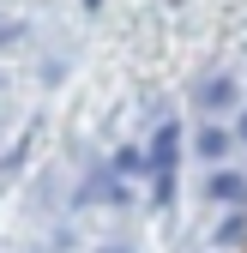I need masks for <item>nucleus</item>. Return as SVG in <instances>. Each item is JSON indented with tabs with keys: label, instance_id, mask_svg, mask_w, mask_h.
<instances>
[{
	"label": "nucleus",
	"instance_id": "1",
	"mask_svg": "<svg viewBox=\"0 0 247 253\" xmlns=\"http://www.w3.org/2000/svg\"><path fill=\"white\" fill-rule=\"evenodd\" d=\"M175 151H181V126L163 121L157 139H151V151H145V163H151V169H175Z\"/></svg>",
	"mask_w": 247,
	"mask_h": 253
},
{
	"label": "nucleus",
	"instance_id": "2",
	"mask_svg": "<svg viewBox=\"0 0 247 253\" xmlns=\"http://www.w3.org/2000/svg\"><path fill=\"white\" fill-rule=\"evenodd\" d=\"M235 97H241V84H235L229 73H217V79L199 84V103H205V109H235Z\"/></svg>",
	"mask_w": 247,
	"mask_h": 253
},
{
	"label": "nucleus",
	"instance_id": "3",
	"mask_svg": "<svg viewBox=\"0 0 247 253\" xmlns=\"http://www.w3.org/2000/svg\"><path fill=\"white\" fill-rule=\"evenodd\" d=\"M205 193L217 199V205H241V199H247V181H241L235 169H217V175H211V187H205Z\"/></svg>",
	"mask_w": 247,
	"mask_h": 253
},
{
	"label": "nucleus",
	"instance_id": "4",
	"mask_svg": "<svg viewBox=\"0 0 247 253\" xmlns=\"http://www.w3.org/2000/svg\"><path fill=\"white\" fill-rule=\"evenodd\" d=\"M229 145H235V133H223V126H205L199 133V157H229Z\"/></svg>",
	"mask_w": 247,
	"mask_h": 253
},
{
	"label": "nucleus",
	"instance_id": "5",
	"mask_svg": "<svg viewBox=\"0 0 247 253\" xmlns=\"http://www.w3.org/2000/svg\"><path fill=\"white\" fill-rule=\"evenodd\" d=\"M115 169H121V175H139V169H145V151H121Z\"/></svg>",
	"mask_w": 247,
	"mask_h": 253
},
{
	"label": "nucleus",
	"instance_id": "6",
	"mask_svg": "<svg viewBox=\"0 0 247 253\" xmlns=\"http://www.w3.org/2000/svg\"><path fill=\"white\" fill-rule=\"evenodd\" d=\"M103 253H127V247H103Z\"/></svg>",
	"mask_w": 247,
	"mask_h": 253
}]
</instances>
